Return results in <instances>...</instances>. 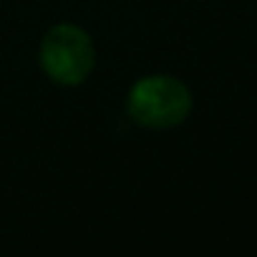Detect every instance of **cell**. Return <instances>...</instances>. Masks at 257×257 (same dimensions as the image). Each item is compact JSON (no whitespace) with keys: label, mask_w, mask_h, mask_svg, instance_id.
<instances>
[{"label":"cell","mask_w":257,"mask_h":257,"mask_svg":"<svg viewBox=\"0 0 257 257\" xmlns=\"http://www.w3.org/2000/svg\"><path fill=\"white\" fill-rule=\"evenodd\" d=\"M41 68L58 86H78L83 83L93 66L96 51L88 33L78 26H53L41 41Z\"/></svg>","instance_id":"cell-2"},{"label":"cell","mask_w":257,"mask_h":257,"mask_svg":"<svg viewBox=\"0 0 257 257\" xmlns=\"http://www.w3.org/2000/svg\"><path fill=\"white\" fill-rule=\"evenodd\" d=\"M192 93L189 88L167 73L147 76L137 81L128 91L126 111L139 126L147 128H172L187 121L192 113Z\"/></svg>","instance_id":"cell-1"}]
</instances>
